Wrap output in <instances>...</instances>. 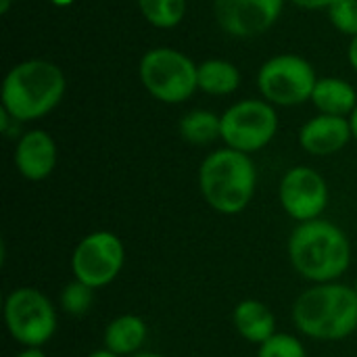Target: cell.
<instances>
[{
    "label": "cell",
    "mask_w": 357,
    "mask_h": 357,
    "mask_svg": "<svg viewBox=\"0 0 357 357\" xmlns=\"http://www.w3.org/2000/svg\"><path fill=\"white\" fill-rule=\"evenodd\" d=\"M293 268L318 284L341 278L351 264V245L341 228L324 220L303 222L289 241Z\"/></svg>",
    "instance_id": "cell-1"
},
{
    "label": "cell",
    "mask_w": 357,
    "mask_h": 357,
    "mask_svg": "<svg viewBox=\"0 0 357 357\" xmlns=\"http://www.w3.org/2000/svg\"><path fill=\"white\" fill-rule=\"evenodd\" d=\"M63 71L44 59L15 65L2 84V109L15 121H31L50 113L65 94Z\"/></svg>",
    "instance_id": "cell-2"
},
{
    "label": "cell",
    "mask_w": 357,
    "mask_h": 357,
    "mask_svg": "<svg viewBox=\"0 0 357 357\" xmlns=\"http://www.w3.org/2000/svg\"><path fill=\"white\" fill-rule=\"evenodd\" d=\"M297 328L318 341H341L357 331V293L345 284L324 282L307 289L293 307Z\"/></svg>",
    "instance_id": "cell-3"
},
{
    "label": "cell",
    "mask_w": 357,
    "mask_h": 357,
    "mask_svg": "<svg viewBox=\"0 0 357 357\" xmlns=\"http://www.w3.org/2000/svg\"><path fill=\"white\" fill-rule=\"evenodd\" d=\"M255 165L247 153L220 149L199 169V184L205 201L220 213L234 215L247 209L255 195Z\"/></svg>",
    "instance_id": "cell-4"
},
{
    "label": "cell",
    "mask_w": 357,
    "mask_h": 357,
    "mask_svg": "<svg viewBox=\"0 0 357 357\" xmlns=\"http://www.w3.org/2000/svg\"><path fill=\"white\" fill-rule=\"evenodd\" d=\"M142 86L161 102H184L199 88V65L176 48H153L140 61Z\"/></svg>",
    "instance_id": "cell-5"
},
{
    "label": "cell",
    "mask_w": 357,
    "mask_h": 357,
    "mask_svg": "<svg viewBox=\"0 0 357 357\" xmlns=\"http://www.w3.org/2000/svg\"><path fill=\"white\" fill-rule=\"evenodd\" d=\"M318 84L316 71L303 56L278 54L266 61L257 73V86L261 96L270 105L293 107L312 100Z\"/></svg>",
    "instance_id": "cell-6"
},
{
    "label": "cell",
    "mask_w": 357,
    "mask_h": 357,
    "mask_svg": "<svg viewBox=\"0 0 357 357\" xmlns=\"http://www.w3.org/2000/svg\"><path fill=\"white\" fill-rule=\"evenodd\" d=\"M4 322L10 337L25 347H42L56 331V316L48 297L29 287L6 297Z\"/></svg>",
    "instance_id": "cell-7"
},
{
    "label": "cell",
    "mask_w": 357,
    "mask_h": 357,
    "mask_svg": "<svg viewBox=\"0 0 357 357\" xmlns=\"http://www.w3.org/2000/svg\"><path fill=\"white\" fill-rule=\"evenodd\" d=\"M278 130V115L268 100H241L222 115V140L228 149L255 153L264 149Z\"/></svg>",
    "instance_id": "cell-8"
},
{
    "label": "cell",
    "mask_w": 357,
    "mask_h": 357,
    "mask_svg": "<svg viewBox=\"0 0 357 357\" xmlns=\"http://www.w3.org/2000/svg\"><path fill=\"white\" fill-rule=\"evenodd\" d=\"M126 251L113 232H92L79 241L73 251L71 268L75 280L90 289L111 284L123 268Z\"/></svg>",
    "instance_id": "cell-9"
},
{
    "label": "cell",
    "mask_w": 357,
    "mask_h": 357,
    "mask_svg": "<svg viewBox=\"0 0 357 357\" xmlns=\"http://www.w3.org/2000/svg\"><path fill=\"white\" fill-rule=\"evenodd\" d=\"M280 203L301 224L318 220L328 205V186L316 169L305 165L293 167L280 182Z\"/></svg>",
    "instance_id": "cell-10"
},
{
    "label": "cell",
    "mask_w": 357,
    "mask_h": 357,
    "mask_svg": "<svg viewBox=\"0 0 357 357\" xmlns=\"http://www.w3.org/2000/svg\"><path fill=\"white\" fill-rule=\"evenodd\" d=\"M282 4L284 0H213V13L226 33L253 38L276 23Z\"/></svg>",
    "instance_id": "cell-11"
},
{
    "label": "cell",
    "mask_w": 357,
    "mask_h": 357,
    "mask_svg": "<svg viewBox=\"0 0 357 357\" xmlns=\"http://www.w3.org/2000/svg\"><path fill=\"white\" fill-rule=\"evenodd\" d=\"M15 165L19 174L31 182L48 178L56 165V144L44 130H31L21 136L15 151Z\"/></svg>",
    "instance_id": "cell-12"
},
{
    "label": "cell",
    "mask_w": 357,
    "mask_h": 357,
    "mask_svg": "<svg viewBox=\"0 0 357 357\" xmlns=\"http://www.w3.org/2000/svg\"><path fill=\"white\" fill-rule=\"evenodd\" d=\"M351 136H354L351 123L345 117L318 115L301 128L299 142L310 155L326 157L339 153L349 142Z\"/></svg>",
    "instance_id": "cell-13"
},
{
    "label": "cell",
    "mask_w": 357,
    "mask_h": 357,
    "mask_svg": "<svg viewBox=\"0 0 357 357\" xmlns=\"http://www.w3.org/2000/svg\"><path fill=\"white\" fill-rule=\"evenodd\" d=\"M234 326L238 331V335L251 343H266L268 339H272L276 333V320H274V314L270 312V307L261 301H255V299H247V301H241L234 310Z\"/></svg>",
    "instance_id": "cell-14"
},
{
    "label": "cell",
    "mask_w": 357,
    "mask_h": 357,
    "mask_svg": "<svg viewBox=\"0 0 357 357\" xmlns=\"http://www.w3.org/2000/svg\"><path fill=\"white\" fill-rule=\"evenodd\" d=\"M312 102L322 115L345 117L356 111L357 96L349 82L341 77H322L314 88Z\"/></svg>",
    "instance_id": "cell-15"
},
{
    "label": "cell",
    "mask_w": 357,
    "mask_h": 357,
    "mask_svg": "<svg viewBox=\"0 0 357 357\" xmlns=\"http://www.w3.org/2000/svg\"><path fill=\"white\" fill-rule=\"evenodd\" d=\"M146 339V324L138 316H119L105 331V347L115 356L136 354Z\"/></svg>",
    "instance_id": "cell-16"
},
{
    "label": "cell",
    "mask_w": 357,
    "mask_h": 357,
    "mask_svg": "<svg viewBox=\"0 0 357 357\" xmlns=\"http://www.w3.org/2000/svg\"><path fill=\"white\" fill-rule=\"evenodd\" d=\"M238 69L224 59H207L199 65V88L207 94H230L238 88Z\"/></svg>",
    "instance_id": "cell-17"
},
{
    "label": "cell",
    "mask_w": 357,
    "mask_h": 357,
    "mask_svg": "<svg viewBox=\"0 0 357 357\" xmlns=\"http://www.w3.org/2000/svg\"><path fill=\"white\" fill-rule=\"evenodd\" d=\"M180 134L190 144H211L222 138V117L211 111H190L180 121Z\"/></svg>",
    "instance_id": "cell-18"
},
{
    "label": "cell",
    "mask_w": 357,
    "mask_h": 357,
    "mask_svg": "<svg viewBox=\"0 0 357 357\" xmlns=\"http://www.w3.org/2000/svg\"><path fill=\"white\" fill-rule=\"evenodd\" d=\"M138 6L155 27H176L186 13V0H138Z\"/></svg>",
    "instance_id": "cell-19"
},
{
    "label": "cell",
    "mask_w": 357,
    "mask_h": 357,
    "mask_svg": "<svg viewBox=\"0 0 357 357\" xmlns=\"http://www.w3.org/2000/svg\"><path fill=\"white\" fill-rule=\"evenodd\" d=\"M92 301H94V289L86 287L79 280L65 287L61 295V305L71 316H84L92 307Z\"/></svg>",
    "instance_id": "cell-20"
},
{
    "label": "cell",
    "mask_w": 357,
    "mask_h": 357,
    "mask_svg": "<svg viewBox=\"0 0 357 357\" xmlns=\"http://www.w3.org/2000/svg\"><path fill=\"white\" fill-rule=\"evenodd\" d=\"M257 357H305V349L293 335H274L259 345Z\"/></svg>",
    "instance_id": "cell-21"
},
{
    "label": "cell",
    "mask_w": 357,
    "mask_h": 357,
    "mask_svg": "<svg viewBox=\"0 0 357 357\" xmlns=\"http://www.w3.org/2000/svg\"><path fill=\"white\" fill-rule=\"evenodd\" d=\"M326 10L339 31L351 38L357 36V0H335Z\"/></svg>",
    "instance_id": "cell-22"
},
{
    "label": "cell",
    "mask_w": 357,
    "mask_h": 357,
    "mask_svg": "<svg viewBox=\"0 0 357 357\" xmlns=\"http://www.w3.org/2000/svg\"><path fill=\"white\" fill-rule=\"evenodd\" d=\"M301 8H328L335 0H291Z\"/></svg>",
    "instance_id": "cell-23"
},
{
    "label": "cell",
    "mask_w": 357,
    "mask_h": 357,
    "mask_svg": "<svg viewBox=\"0 0 357 357\" xmlns=\"http://www.w3.org/2000/svg\"><path fill=\"white\" fill-rule=\"evenodd\" d=\"M349 61H351L354 69L357 71V36L351 38V44H349Z\"/></svg>",
    "instance_id": "cell-24"
},
{
    "label": "cell",
    "mask_w": 357,
    "mask_h": 357,
    "mask_svg": "<svg viewBox=\"0 0 357 357\" xmlns=\"http://www.w3.org/2000/svg\"><path fill=\"white\" fill-rule=\"evenodd\" d=\"M17 357H46V356L40 351V347H27L23 354H19Z\"/></svg>",
    "instance_id": "cell-25"
},
{
    "label": "cell",
    "mask_w": 357,
    "mask_h": 357,
    "mask_svg": "<svg viewBox=\"0 0 357 357\" xmlns=\"http://www.w3.org/2000/svg\"><path fill=\"white\" fill-rule=\"evenodd\" d=\"M88 357H119V356H115V354H113V351H109V349H100V351L90 354Z\"/></svg>",
    "instance_id": "cell-26"
},
{
    "label": "cell",
    "mask_w": 357,
    "mask_h": 357,
    "mask_svg": "<svg viewBox=\"0 0 357 357\" xmlns=\"http://www.w3.org/2000/svg\"><path fill=\"white\" fill-rule=\"evenodd\" d=\"M349 123H351V132H354V138L357 140V107H356V111L351 113V119H349Z\"/></svg>",
    "instance_id": "cell-27"
},
{
    "label": "cell",
    "mask_w": 357,
    "mask_h": 357,
    "mask_svg": "<svg viewBox=\"0 0 357 357\" xmlns=\"http://www.w3.org/2000/svg\"><path fill=\"white\" fill-rule=\"evenodd\" d=\"M10 2H13V0H0V13H2V15H4V13H8Z\"/></svg>",
    "instance_id": "cell-28"
},
{
    "label": "cell",
    "mask_w": 357,
    "mask_h": 357,
    "mask_svg": "<svg viewBox=\"0 0 357 357\" xmlns=\"http://www.w3.org/2000/svg\"><path fill=\"white\" fill-rule=\"evenodd\" d=\"M52 4H56V6H67V4H71L73 0H50Z\"/></svg>",
    "instance_id": "cell-29"
},
{
    "label": "cell",
    "mask_w": 357,
    "mask_h": 357,
    "mask_svg": "<svg viewBox=\"0 0 357 357\" xmlns=\"http://www.w3.org/2000/svg\"><path fill=\"white\" fill-rule=\"evenodd\" d=\"M134 357H163V356H159V354H136Z\"/></svg>",
    "instance_id": "cell-30"
},
{
    "label": "cell",
    "mask_w": 357,
    "mask_h": 357,
    "mask_svg": "<svg viewBox=\"0 0 357 357\" xmlns=\"http://www.w3.org/2000/svg\"><path fill=\"white\" fill-rule=\"evenodd\" d=\"M356 293H357V282H356Z\"/></svg>",
    "instance_id": "cell-31"
}]
</instances>
